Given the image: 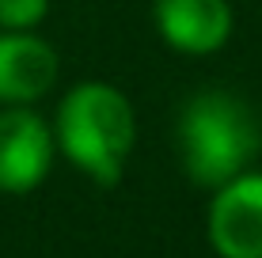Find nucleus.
<instances>
[{"label":"nucleus","instance_id":"1","mask_svg":"<svg viewBox=\"0 0 262 258\" xmlns=\"http://www.w3.org/2000/svg\"><path fill=\"white\" fill-rule=\"evenodd\" d=\"M179 156L194 186L216 190L255 163L262 148L258 118L232 91H198L179 110Z\"/></svg>","mask_w":262,"mask_h":258},{"label":"nucleus","instance_id":"2","mask_svg":"<svg viewBox=\"0 0 262 258\" xmlns=\"http://www.w3.org/2000/svg\"><path fill=\"white\" fill-rule=\"evenodd\" d=\"M137 122L129 99L111 84L84 80L61 99L53 118V140L76 171L99 186H118L133 152Z\"/></svg>","mask_w":262,"mask_h":258},{"label":"nucleus","instance_id":"3","mask_svg":"<svg viewBox=\"0 0 262 258\" xmlns=\"http://www.w3.org/2000/svg\"><path fill=\"white\" fill-rule=\"evenodd\" d=\"M53 126L27 106L0 110V194H31L53 167Z\"/></svg>","mask_w":262,"mask_h":258},{"label":"nucleus","instance_id":"4","mask_svg":"<svg viewBox=\"0 0 262 258\" xmlns=\"http://www.w3.org/2000/svg\"><path fill=\"white\" fill-rule=\"evenodd\" d=\"M205 236L221 258H262V171H243L216 186Z\"/></svg>","mask_w":262,"mask_h":258},{"label":"nucleus","instance_id":"5","mask_svg":"<svg viewBox=\"0 0 262 258\" xmlns=\"http://www.w3.org/2000/svg\"><path fill=\"white\" fill-rule=\"evenodd\" d=\"M57 50L34 31H0V106H31L57 84Z\"/></svg>","mask_w":262,"mask_h":258},{"label":"nucleus","instance_id":"6","mask_svg":"<svg viewBox=\"0 0 262 258\" xmlns=\"http://www.w3.org/2000/svg\"><path fill=\"white\" fill-rule=\"evenodd\" d=\"M156 27L171 50L209 57L232 38L228 0H156Z\"/></svg>","mask_w":262,"mask_h":258},{"label":"nucleus","instance_id":"7","mask_svg":"<svg viewBox=\"0 0 262 258\" xmlns=\"http://www.w3.org/2000/svg\"><path fill=\"white\" fill-rule=\"evenodd\" d=\"M50 15V0H0V31H34Z\"/></svg>","mask_w":262,"mask_h":258}]
</instances>
